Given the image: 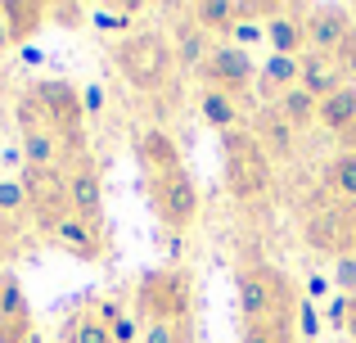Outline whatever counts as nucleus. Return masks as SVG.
Masks as SVG:
<instances>
[{
	"mask_svg": "<svg viewBox=\"0 0 356 343\" xmlns=\"http://www.w3.org/2000/svg\"><path fill=\"white\" fill-rule=\"evenodd\" d=\"M18 131H32V127H45L63 141L68 150V163L86 154V104H81V86L63 77H45L32 81V86L18 95Z\"/></svg>",
	"mask_w": 356,
	"mask_h": 343,
	"instance_id": "obj_1",
	"label": "nucleus"
},
{
	"mask_svg": "<svg viewBox=\"0 0 356 343\" xmlns=\"http://www.w3.org/2000/svg\"><path fill=\"white\" fill-rule=\"evenodd\" d=\"M235 298L243 321H293L302 289L289 280V271H280L275 262L252 253L235 266Z\"/></svg>",
	"mask_w": 356,
	"mask_h": 343,
	"instance_id": "obj_2",
	"label": "nucleus"
},
{
	"mask_svg": "<svg viewBox=\"0 0 356 343\" xmlns=\"http://www.w3.org/2000/svg\"><path fill=\"white\" fill-rule=\"evenodd\" d=\"M131 317L145 321H181L194 326V271L181 262L172 266H154L136 280L131 289Z\"/></svg>",
	"mask_w": 356,
	"mask_h": 343,
	"instance_id": "obj_3",
	"label": "nucleus"
},
{
	"mask_svg": "<svg viewBox=\"0 0 356 343\" xmlns=\"http://www.w3.org/2000/svg\"><path fill=\"white\" fill-rule=\"evenodd\" d=\"M113 68L122 72L127 86H136L140 95H154L172 81L176 72V54L172 41L163 32H131L113 45Z\"/></svg>",
	"mask_w": 356,
	"mask_h": 343,
	"instance_id": "obj_4",
	"label": "nucleus"
},
{
	"mask_svg": "<svg viewBox=\"0 0 356 343\" xmlns=\"http://www.w3.org/2000/svg\"><path fill=\"white\" fill-rule=\"evenodd\" d=\"M221 181H226V194L239 199V203L261 199V194L270 190V181H275V163L252 141L248 127L221 136Z\"/></svg>",
	"mask_w": 356,
	"mask_h": 343,
	"instance_id": "obj_5",
	"label": "nucleus"
},
{
	"mask_svg": "<svg viewBox=\"0 0 356 343\" xmlns=\"http://www.w3.org/2000/svg\"><path fill=\"white\" fill-rule=\"evenodd\" d=\"M145 199H149V208H154V217L163 221L172 235H185L203 212L199 181H194L185 168L167 172V176H145Z\"/></svg>",
	"mask_w": 356,
	"mask_h": 343,
	"instance_id": "obj_6",
	"label": "nucleus"
},
{
	"mask_svg": "<svg viewBox=\"0 0 356 343\" xmlns=\"http://www.w3.org/2000/svg\"><path fill=\"white\" fill-rule=\"evenodd\" d=\"M23 190L32 203V230L54 235L63 221L72 217V199H68V172L63 168H23Z\"/></svg>",
	"mask_w": 356,
	"mask_h": 343,
	"instance_id": "obj_7",
	"label": "nucleus"
},
{
	"mask_svg": "<svg viewBox=\"0 0 356 343\" xmlns=\"http://www.w3.org/2000/svg\"><path fill=\"white\" fill-rule=\"evenodd\" d=\"M302 239L321 257H356V203H316L302 221Z\"/></svg>",
	"mask_w": 356,
	"mask_h": 343,
	"instance_id": "obj_8",
	"label": "nucleus"
},
{
	"mask_svg": "<svg viewBox=\"0 0 356 343\" xmlns=\"http://www.w3.org/2000/svg\"><path fill=\"white\" fill-rule=\"evenodd\" d=\"M199 77H203V86H208V90H221V95H235L239 99V95H248L252 81H257V63H252L248 50L221 41L217 50H212V59L199 68Z\"/></svg>",
	"mask_w": 356,
	"mask_h": 343,
	"instance_id": "obj_9",
	"label": "nucleus"
},
{
	"mask_svg": "<svg viewBox=\"0 0 356 343\" xmlns=\"http://www.w3.org/2000/svg\"><path fill=\"white\" fill-rule=\"evenodd\" d=\"M68 199H72V212L86 221H95V226H104V181H99V168L90 154H81V159H72L68 168Z\"/></svg>",
	"mask_w": 356,
	"mask_h": 343,
	"instance_id": "obj_10",
	"label": "nucleus"
},
{
	"mask_svg": "<svg viewBox=\"0 0 356 343\" xmlns=\"http://www.w3.org/2000/svg\"><path fill=\"white\" fill-rule=\"evenodd\" d=\"M248 131H252V141L266 150L270 163H284V159L298 154V131H293V122H289L275 104H261L257 113L248 118Z\"/></svg>",
	"mask_w": 356,
	"mask_h": 343,
	"instance_id": "obj_11",
	"label": "nucleus"
},
{
	"mask_svg": "<svg viewBox=\"0 0 356 343\" xmlns=\"http://www.w3.org/2000/svg\"><path fill=\"white\" fill-rule=\"evenodd\" d=\"M36 330L32 321V303H27L23 285H18L14 271L0 266V343H23Z\"/></svg>",
	"mask_w": 356,
	"mask_h": 343,
	"instance_id": "obj_12",
	"label": "nucleus"
},
{
	"mask_svg": "<svg viewBox=\"0 0 356 343\" xmlns=\"http://www.w3.org/2000/svg\"><path fill=\"white\" fill-rule=\"evenodd\" d=\"M352 32H356V23H352V14H348L343 5L307 9V50H316V54H334Z\"/></svg>",
	"mask_w": 356,
	"mask_h": 343,
	"instance_id": "obj_13",
	"label": "nucleus"
},
{
	"mask_svg": "<svg viewBox=\"0 0 356 343\" xmlns=\"http://www.w3.org/2000/svg\"><path fill=\"white\" fill-rule=\"evenodd\" d=\"M131 154H136V163H140V172H145V176L181 172V145H176L163 127H145V131H136Z\"/></svg>",
	"mask_w": 356,
	"mask_h": 343,
	"instance_id": "obj_14",
	"label": "nucleus"
},
{
	"mask_svg": "<svg viewBox=\"0 0 356 343\" xmlns=\"http://www.w3.org/2000/svg\"><path fill=\"white\" fill-rule=\"evenodd\" d=\"M50 239H54V244H59L68 257H77V262H99V257H104V248H108L104 226H95V221L77 217V212H72V217L63 221V226L54 230Z\"/></svg>",
	"mask_w": 356,
	"mask_h": 343,
	"instance_id": "obj_15",
	"label": "nucleus"
},
{
	"mask_svg": "<svg viewBox=\"0 0 356 343\" xmlns=\"http://www.w3.org/2000/svg\"><path fill=\"white\" fill-rule=\"evenodd\" d=\"M167 41H172L176 68H185V72H199L203 63L212 59V50H217V41H212V36L203 32V27L194 23L190 14H181V18L172 23V36H167Z\"/></svg>",
	"mask_w": 356,
	"mask_h": 343,
	"instance_id": "obj_16",
	"label": "nucleus"
},
{
	"mask_svg": "<svg viewBox=\"0 0 356 343\" xmlns=\"http://www.w3.org/2000/svg\"><path fill=\"white\" fill-rule=\"evenodd\" d=\"M266 45L270 54H307V9L302 5H284L275 18H266Z\"/></svg>",
	"mask_w": 356,
	"mask_h": 343,
	"instance_id": "obj_17",
	"label": "nucleus"
},
{
	"mask_svg": "<svg viewBox=\"0 0 356 343\" xmlns=\"http://www.w3.org/2000/svg\"><path fill=\"white\" fill-rule=\"evenodd\" d=\"M298 77H302V59H293V54H266L257 81H252L257 86V104H280V95L293 90Z\"/></svg>",
	"mask_w": 356,
	"mask_h": 343,
	"instance_id": "obj_18",
	"label": "nucleus"
},
{
	"mask_svg": "<svg viewBox=\"0 0 356 343\" xmlns=\"http://www.w3.org/2000/svg\"><path fill=\"white\" fill-rule=\"evenodd\" d=\"M0 18H5V32H9L14 45H27L45 23H50L45 0H0Z\"/></svg>",
	"mask_w": 356,
	"mask_h": 343,
	"instance_id": "obj_19",
	"label": "nucleus"
},
{
	"mask_svg": "<svg viewBox=\"0 0 356 343\" xmlns=\"http://www.w3.org/2000/svg\"><path fill=\"white\" fill-rule=\"evenodd\" d=\"M298 86H302L307 95H316V99H330L334 90H339V86H348V81H343L339 63H334L330 54L307 50V54H302V77H298Z\"/></svg>",
	"mask_w": 356,
	"mask_h": 343,
	"instance_id": "obj_20",
	"label": "nucleus"
},
{
	"mask_svg": "<svg viewBox=\"0 0 356 343\" xmlns=\"http://www.w3.org/2000/svg\"><path fill=\"white\" fill-rule=\"evenodd\" d=\"M199 118H203V122H208L217 136H226V131H239V127H248V122H243V109H239V99H235V95H221V90H208V86L199 90Z\"/></svg>",
	"mask_w": 356,
	"mask_h": 343,
	"instance_id": "obj_21",
	"label": "nucleus"
},
{
	"mask_svg": "<svg viewBox=\"0 0 356 343\" xmlns=\"http://www.w3.org/2000/svg\"><path fill=\"white\" fill-rule=\"evenodd\" d=\"M321 185H325V194H334L339 203H356V150L330 154L325 168H321Z\"/></svg>",
	"mask_w": 356,
	"mask_h": 343,
	"instance_id": "obj_22",
	"label": "nucleus"
},
{
	"mask_svg": "<svg viewBox=\"0 0 356 343\" xmlns=\"http://www.w3.org/2000/svg\"><path fill=\"white\" fill-rule=\"evenodd\" d=\"M316 122H321L325 131H334V136H348L356 127V86H339L330 99H321Z\"/></svg>",
	"mask_w": 356,
	"mask_h": 343,
	"instance_id": "obj_23",
	"label": "nucleus"
},
{
	"mask_svg": "<svg viewBox=\"0 0 356 343\" xmlns=\"http://www.w3.org/2000/svg\"><path fill=\"white\" fill-rule=\"evenodd\" d=\"M190 18L203 27V32L217 41V36H230L239 23V0H199V5H190Z\"/></svg>",
	"mask_w": 356,
	"mask_h": 343,
	"instance_id": "obj_24",
	"label": "nucleus"
},
{
	"mask_svg": "<svg viewBox=\"0 0 356 343\" xmlns=\"http://www.w3.org/2000/svg\"><path fill=\"white\" fill-rule=\"evenodd\" d=\"M0 217L18 230L32 226V203H27V190L18 176H0Z\"/></svg>",
	"mask_w": 356,
	"mask_h": 343,
	"instance_id": "obj_25",
	"label": "nucleus"
},
{
	"mask_svg": "<svg viewBox=\"0 0 356 343\" xmlns=\"http://www.w3.org/2000/svg\"><path fill=\"white\" fill-rule=\"evenodd\" d=\"M140 9H145L140 0H113V5H95V9H90V27H95V32H104V36L127 32L131 18H136Z\"/></svg>",
	"mask_w": 356,
	"mask_h": 343,
	"instance_id": "obj_26",
	"label": "nucleus"
},
{
	"mask_svg": "<svg viewBox=\"0 0 356 343\" xmlns=\"http://www.w3.org/2000/svg\"><path fill=\"white\" fill-rule=\"evenodd\" d=\"M280 113L289 118V122H293V131H307V127L316 122V109H321V99L316 95H307L302 86H293V90H284V95H280Z\"/></svg>",
	"mask_w": 356,
	"mask_h": 343,
	"instance_id": "obj_27",
	"label": "nucleus"
},
{
	"mask_svg": "<svg viewBox=\"0 0 356 343\" xmlns=\"http://www.w3.org/2000/svg\"><path fill=\"white\" fill-rule=\"evenodd\" d=\"M239 343H298L293 321H243Z\"/></svg>",
	"mask_w": 356,
	"mask_h": 343,
	"instance_id": "obj_28",
	"label": "nucleus"
},
{
	"mask_svg": "<svg viewBox=\"0 0 356 343\" xmlns=\"http://www.w3.org/2000/svg\"><path fill=\"white\" fill-rule=\"evenodd\" d=\"M63 343H113V335H108V326H99L90 312H77V317H68V326H63Z\"/></svg>",
	"mask_w": 356,
	"mask_h": 343,
	"instance_id": "obj_29",
	"label": "nucleus"
},
{
	"mask_svg": "<svg viewBox=\"0 0 356 343\" xmlns=\"http://www.w3.org/2000/svg\"><path fill=\"white\" fill-rule=\"evenodd\" d=\"M140 343H194V326H181V321H145L140 326Z\"/></svg>",
	"mask_w": 356,
	"mask_h": 343,
	"instance_id": "obj_30",
	"label": "nucleus"
},
{
	"mask_svg": "<svg viewBox=\"0 0 356 343\" xmlns=\"http://www.w3.org/2000/svg\"><path fill=\"white\" fill-rule=\"evenodd\" d=\"M45 14H50L54 27H68V32H77V27L90 23V9L77 5V0H45Z\"/></svg>",
	"mask_w": 356,
	"mask_h": 343,
	"instance_id": "obj_31",
	"label": "nucleus"
},
{
	"mask_svg": "<svg viewBox=\"0 0 356 343\" xmlns=\"http://www.w3.org/2000/svg\"><path fill=\"white\" fill-rule=\"evenodd\" d=\"M321 326H325L321 308H316L312 298H298V312H293V335H298V339H307V343H316Z\"/></svg>",
	"mask_w": 356,
	"mask_h": 343,
	"instance_id": "obj_32",
	"label": "nucleus"
},
{
	"mask_svg": "<svg viewBox=\"0 0 356 343\" xmlns=\"http://www.w3.org/2000/svg\"><path fill=\"white\" fill-rule=\"evenodd\" d=\"M226 41L252 54L257 45H266V23H261V18H239V23H235V32H230Z\"/></svg>",
	"mask_w": 356,
	"mask_h": 343,
	"instance_id": "obj_33",
	"label": "nucleus"
},
{
	"mask_svg": "<svg viewBox=\"0 0 356 343\" xmlns=\"http://www.w3.org/2000/svg\"><path fill=\"white\" fill-rule=\"evenodd\" d=\"M330 280H334V294H348V298H356V257H334L330 262Z\"/></svg>",
	"mask_w": 356,
	"mask_h": 343,
	"instance_id": "obj_34",
	"label": "nucleus"
},
{
	"mask_svg": "<svg viewBox=\"0 0 356 343\" xmlns=\"http://www.w3.org/2000/svg\"><path fill=\"white\" fill-rule=\"evenodd\" d=\"M23 253H27L23 230H18V226H9V221L0 217V262H14V257H23Z\"/></svg>",
	"mask_w": 356,
	"mask_h": 343,
	"instance_id": "obj_35",
	"label": "nucleus"
},
{
	"mask_svg": "<svg viewBox=\"0 0 356 343\" xmlns=\"http://www.w3.org/2000/svg\"><path fill=\"white\" fill-rule=\"evenodd\" d=\"M334 63H339V72H343V81H348V86H356V32L348 36V41L339 45V50L330 54Z\"/></svg>",
	"mask_w": 356,
	"mask_h": 343,
	"instance_id": "obj_36",
	"label": "nucleus"
},
{
	"mask_svg": "<svg viewBox=\"0 0 356 343\" xmlns=\"http://www.w3.org/2000/svg\"><path fill=\"white\" fill-rule=\"evenodd\" d=\"M302 298H312V303H330L334 298V280L325 271H307V280H302Z\"/></svg>",
	"mask_w": 356,
	"mask_h": 343,
	"instance_id": "obj_37",
	"label": "nucleus"
},
{
	"mask_svg": "<svg viewBox=\"0 0 356 343\" xmlns=\"http://www.w3.org/2000/svg\"><path fill=\"white\" fill-rule=\"evenodd\" d=\"M90 317H95V321H99V326H108V330H113V326H118V321H122V317H127V308H122V303H118V298H99V303H95V308H90Z\"/></svg>",
	"mask_w": 356,
	"mask_h": 343,
	"instance_id": "obj_38",
	"label": "nucleus"
},
{
	"mask_svg": "<svg viewBox=\"0 0 356 343\" xmlns=\"http://www.w3.org/2000/svg\"><path fill=\"white\" fill-rule=\"evenodd\" d=\"M325 321H330L334 330H348V294H334L330 303H325V312H321Z\"/></svg>",
	"mask_w": 356,
	"mask_h": 343,
	"instance_id": "obj_39",
	"label": "nucleus"
},
{
	"mask_svg": "<svg viewBox=\"0 0 356 343\" xmlns=\"http://www.w3.org/2000/svg\"><path fill=\"white\" fill-rule=\"evenodd\" d=\"M81 104H86V118L90 113H104V86H99V81L81 86Z\"/></svg>",
	"mask_w": 356,
	"mask_h": 343,
	"instance_id": "obj_40",
	"label": "nucleus"
},
{
	"mask_svg": "<svg viewBox=\"0 0 356 343\" xmlns=\"http://www.w3.org/2000/svg\"><path fill=\"white\" fill-rule=\"evenodd\" d=\"M348 335H352V343H356V298H348Z\"/></svg>",
	"mask_w": 356,
	"mask_h": 343,
	"instance_id": "obj_41",
	"label": "nucleus"
},
{
	"mask_svg": "<svg viewBox=\"0 0 356 343\" xmlns=\"http://www.w3.org/2000/svg\"><path fill=\"white\" fill-rule=\"evenodd\" d=\"M5 50H14V41H9V32H5V18H0V54Z\"/></svg>",
	"mask_w": 356,
	"mask_h": 343,
	"instance_id": "obj_42",
	"label": "nucleus"
},
{
	"mask_svg": "<svg viewBox=\"0 0 356 343\" xmlns=\"http://www.w3.org/2000/svg\"><path fill=\"white\" fill-rule=\"evenodd\" d=\"M23 343H45V339H41V330H32V335H27Z\"/></svg>",
	"mask_w": 356,
	"mask_h": 343,
	"instance_id": "obj_43",
	"label": "nucleus"
}]
</instances>
